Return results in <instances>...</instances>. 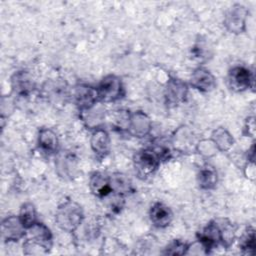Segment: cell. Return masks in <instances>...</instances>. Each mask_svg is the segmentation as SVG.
Listing matches in <instances>:
<instances>
[{"mask_svg":"<svg viewBox=\"0 0 256 256\" xmlns=\"http://www.w3.org/2000/svg\"><path fill=\"white\" fill-rule=\"evenodd\" d=\"M240 248L246 254H253L255 249V232L254 229L248 228L240 239Z\"/></svg>","mask_w":256,"mask_h":256,"instance_id":"obj_24","label":"cell"},{"mask_svg":"<svg viewBox=\"0 0 256 256\" xmlns=\"http://www.w3.org/2000/svg\"><path fill=\"white\" fill-rule=\"evenodd\" d=\"M254 77L252 72L244 66L232 67L227 75L228 87L235 92H243L253 87Z\"/></svg>","mask_w":256,"mask_h":256,"instance_id":"obj_6","label":"cell"},{"mask_svg":"<svg viewBox=\"0 0 256 256\" xmlns=\"http://www.w3.org/2000/svg\"><path fill=\"white\" fill-rule=\"evenodd\" d=\"M38 147L46 154H53L58 149V137L50 128H42L38 134Z\"/></svg>","mask_w":256,"mask_h":256,"instance_id":"obj_17","label":"cell"},{"mask_svg":"<svg viewBox=\"0 0 256 256\" xmlns=\"http://www.w3.org/2000/svg\"><path fill=\"white\" fill-rule=\"evenodd\" d=\"M72 100L80 112H85L97 104L98 96L96 88L87 84L76 85L71 93Z\"/></svg>","mask_w":256,"mask_h":256,"instance_id":"obj_7","label":"cell"},{"mask_svg":"<svg viewBox=\"0 0 256 256\" xmlns=\"http://www.w3.org/2000/svg\"><path fill=\"white\" fill-rule=\"evenodd\" d=\"M57 172L62 177H72L74 176V171L76 169V161L69 154H63L58 157L56 164Z\"/></svg>","mask_w":256,"mask_h":256,"instance_id":"obj_22","label":"cell"},{"mask_svg":"<svg viewBox=\"0 0 256 256\" xmlns=\"http://www.w3.org/2000/svg\"><path fill=\"white\" fill-rule=\"evenodd\" d=\"M43 92L47 98L56 102H58L59 100H64L69 96L66 83L59 80L53 82H46L43 86Z\"/></svg>","mask_w":256,"mask_h":256,"instance_id":"obj_18","label":"cell"},{"mask_svg":"<svg viewBox=\"0 0 256 256\" xmlns=\"http://www.w3.org/2000/svg\"><path fill=\"white\" fill-rule=\"evenodd\" d=\"M52 246V233L43 223L36 222L27 229L26 239L23 244L25 254H45Z\"/></svg>","mask_w":256,"mask_h":256,"instance_id":"obj_2","label":"cell"},{"mask_svg":"<svg viewBox=\"0 0 256 256\" xmlns=\"http://www.w3.org/2000/svg\"><path fill=\"white\" fill-rule=\"evenodd\" d=\"M96 92L98 100L104 103L115 102L123 98L125 95V90L121 78L112 74L105 76L100 81L96 87Z\"/></svg>","mask_w":256,"mask_h":256,"instance_id":"obj_5","label":"cell"},{"mask_svg":"<svg viewBox=\"0 0 256 256\" xmlns=\"http://www.w3.org/2000/svg\"><path fill=\"white\" fill-rule=\"evenodd\" d=\"M90 145L98 158H105L110 152V136L108 132L102 127L93 129Z\"/></svg>","mask_w":256,"mask_h":256,"instance_id":"obj_11","label":"cell"},{"mask_svg":"<svg viewBox=\"0 0 256 256\" xmlns=\"http://www.w3.org/2000/svg\"><path fill=\"white\" fill-rule=\"evenodd\" d=\"M197 149H198L199 153H201L202 155H204L206 157L214 155L216 153V151L218 150L212 140H210V141L204 140V141L199 142V144L197 146Z\"/></svg>","mask_w":256,"mask_h":256,"instance_id":"obj_26","label":"cell"},{"mask_svg":"<svg viewBox=\"0 0 256 256\" xmlns=\"http://www.w3.org/2000/svg\"><path fill=\"white\" fill-rule=\"evenodd\" d=\"M149 218L153 226L162 229L170 225L173 219V213L166 204L155 202L150 208Z\"/></svg>","mask_w":256,"mask_h":256,"instance_id":"obj_13","label":"cell"},{"mask_svg":"<svg viewBox=\"0 0 256 256\" xmlns=\"http://www.w3.org/2000/svg\"><path fill=\"white\" fill-rule=\"evenodd\" d=\"M18 217H19L21 223L23 224V226L26 228V230L28 228H30L31 226H33L36 222H38L36 209H35L34 205L30 202L24 203L21 206Z\"/></svg>","mask_w":256,"mask_h":256,"instance_id":"obj_23","label":"cell"},{"mask_svg":"<svg viewBox=\"0 0 256 256\" xmlns=\"http://www.w3.org/2000/svg\"><path fill=\"white\" fill-rule=\"evenodd\" d=\"M190 85L198 91L210 92L215 88L216 80L209 70L199 67L191 74Z\"/></svg>","mask_w":256,"mask_h":256,"instance_id":"obj_12","label":"cell"},{"mask_svg":"<svg viewBox=\"0 0 256 256\" xmlns=\"http://www.w3.org/2000/svg\"><path fill=\"white\" fill-rule=\"evenodd\" d=\"M112 193L118 195H126L132 191V185L130 180L123 174L116 173L110 176Z\"/></svg>","mask_w":256,"mask_h":256,"instance_id":"obj_21","label":"cell"},{"mask_svg":"<svg viewBox=\"0 0 256 256\" xmlns=\"http://www.w3.org/2000/svg\"><path fill=\"white\" fill-rule=\"evenodd\" d=\"M12 89L19 96H28L35 88L31 75L26 71H17L11 78Z\"/></svg>","mask_w":256,"mask_h":256,"instance_id":"obj_16","label":"cell"},{"mask_svg":"<svg viewBox=\"0 0 256 256\" xmlns=\"http://www.w3.org/2000/svg\"><path fill=\"white\" fill-rule=\"evenodd\" d=\"M218 181V176L216 170L206 164L203 167H201L199 174H198V184L200 188L205 190H210L216 187Z\"/></svg>","mask_w":256,"mask_h":256,"instance_id":"obj_19","label":"cell"},{"mask_svg":"<svg viewBox=\"0 0 256 256\" xmlns=\"http://www.w3.org/2000/svg\"><path fill=\"white\" fill-rule=\"evenodd\" d=\"M84 214L81 206L72 200L63 202L56 212V222L58 226L67 232L77 230L82 224Z\"/></svg>","mask_w":256,"mask_h":256,"instance_id":"obj_3","label":"cell"},{"mask_svg":"<svg viewBox=\"0 0 256 256\" xmlns=\"http://www.w3.org/2000/svg\"><path fill=\"white\" fill-rule=\"evenodd\" d=\"M248 10L242 4H234L230 7L224 17V25L231 33H242L246 28Z\"/></svg>","mask_w":256,"mask_h":256,"instance_id":"obj_8","label":"cell"},{"mask_svg":"<svg viewBox=\"0 0 256 256\" xmlns=\"http://www.w3.org/2000/svg\"><path fill=\"white\" fill-rule=\"evenodd\" d=\"M244 131L246 133V135L250 136V137H254L255 134V120L254 117H248L246 120V124L244 126Z\"/></svg>","mask_w":256,"mask_h":256,"instance_id":"obj_27","label":"cell"},{"mask_svg":"<svg viewBox=\"0 0 256 256\" xmlns=\"http://www.w3.org/2000/svg\"><path fill=\"white\" fill-rule=\"evenodd\" d=\"M91 192L98 198H106L112 193L110 176L103 172H94L89 180Z\"/></svg>","mask_w":256,"mask_h":256,"instance_id":"obj_15","label":"cell"},{"mask_svg":"<svg viewBox=\"0 0 256 256\" xmlns=\"http://www.w3.org/2000/svg\"><path fill=\"white\" fill-rule=\"evenodd\" d=\"M188 93V86L185 82L177 78H172L167 82L165 88V99L168 106H177L185 101Z\"/></svg>","mask_w":256,"mask_h":256,"instance_id":"obj_10","label":"cell"},{"mask_svg":"<svg viewBox=\"0 0 256 256\" xmlns=\"http://www.w3.org/2000/svg\"><path fill=\"white\" fill-rule=\"evenodd\" d=\"M26 228L21 223L18 216H8L1 224L2 237L5 241L15 242L26 236Z\"/></svg>","mask_w":256,"mask_h":256,"instance_id":"obj_9","label":"cell"},{"mask_svg":"<svg viewBox=\"0 0 256 256\" xmlns=\"http://www.w3.org/2000/svg\"><path fill=\"white\" fill-rule=\"evenodd\" d=\"M211 140L215 144L216 148L220 151H227L234 144V139L232 135L222 127H219L213 131L211 135Z\"/></svg>","mask_w":256,"mask_h":256,"instance_id":"obj_20","label":"cell"},{"mask_svg":"<svg viewBox=\"0 0 256 256\" xmlns=\"http://www.w3.org/2000/svg\"><path fill=\"white\" fill-rule=\"evenodd\" d=\"M160 158L151 147L144 148L136 152L133 158L134 170L140 179H147L151 177L160 165Z\"/></svg>","mask_w":256,"mask_h":256,"instance_id":"obj_4","label":"cell"},{"mask_svg":"<svg viewBox=\"0 0 256 256\" xmlns=\"http://www.w3.org/2000/svg\"><path fill=\"white\" fill-rule=\"evenodd\" d=\"M198 242L203 246L206 253L219 245L228 247L234 239V229L228 223H219L217 220L210 221L198 234Z\"/></svg>","mask_w":256,"mask_h":256,"instance_id":"obj_1","label":"cell"},{"mask_svg":"<svg viewBox=\"0 0 256 256\" xmlns=\"http://www.w3.org/2000/svg\"><path fill=\"white\" fill-rule=\"evenodd\" d=\"M246 170H247V173H246V176L249 178V179H254L255 177V166H254V161L252 160H248V163L246 165Z\"/></svg>","mask_w":256,"mask_h":256,"instance_id":"obj_28","label":"cell"},{"mask_svg":"<svg viewBox=\"0 0 256 256\" xmlns=\"http://www.w3.org/2000/svg\"><path fill=\"white\" fill-rule=\"evenodd\" d=\"M188 244L185 242H182L180 240H174L171 242L163 252L164 254H170V255H183L187 254L188 251Z\"/></svg>","mask_w":256,"mask_h":256,"instance_id":"obj_25","label":"cell"},{"mask_svg":"<svg viewBox=\"0 0 256 256\" xmlns=\"http://www.w3.org/2000/svg\"><path fill=\"white\" fill-rule=\"evenodd\" d=\"M151 121L149 117L142 111L130 114L127 131L135 137H144L151 130Z\"/></svg>","mask_w":256,"mask_h":256,"instance_id":"obj_14","label":"cell"}]
</instances>
